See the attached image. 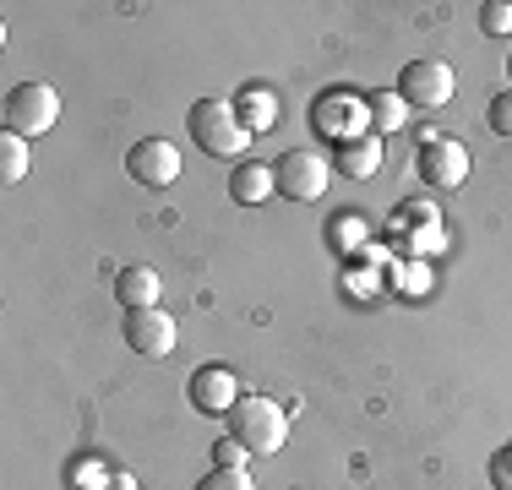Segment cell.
I'll list each match as a JSON object with an SVG mask.
<instances>
[{
    "label": "cell",
    "instance_id": "cell-11",
    "mask_svg": "<svg viewBox=\"0 0 512 490\" xmlns=\"http://www.w3.org/2000/svg\"><path fill=\"white\" fill-rule=\"evenodd\" d=\"M158 294H164V284L153 267H120L115 273V300L126 311H148V305H158Z\"/></svg>",
    "mask_w": 512,
    "mask_h": 490
},
{
    "label": "cell",
    "instance_id": "cell-13",
    "mask_svg": "<svg viewBox=\"0 0 512 490\" xmlns=\"http://www.w3.org/2000/svg\"><path fill=\"white\" fill-rule=\"evenodd\" d=\"M278 186H273V164H256V158H246V164L229 175V196H235L240 207H256V202H267Z\"/></svg>",
    "mask_w": 512,
    "mask_h": 490
},
{
    "label": "cell",
    "instance_id": "cell-1",
    "mask_svg": "<svg viewBox=\"0 0 512 490\" xmlns=\"http://www.w3.org/2000/svg\"><path fill=\"white\" fill-rule=\"evenodd\" d=\"M224 420H229V436H235L246 452H262V458H273V452L289 441V409L278 398H267V392L240 398Z\"/></svg>",
    "mask_w": 512,
    "mask_h": 490
},
{
    "label": "cell",
    "instance_id": "cell-12",
    "mask_svg": "<svg viewBox=\"0 0 512 490\" xmlns=\"http://www.w3.org/2000/svg\"><path fill=\"white\" fill-rule=\"evenodd\" d=\"M382 153H387V142L365 131V137H355V142H344V147H338V175H349V180L376 175V169H382Z\"/></svg>",
    "mask_w": 512,
    "mask_h": 490
},
{
    "label": "cell",
    "instance_id": "cell-17",
    "mask_svg": "<svg viewBox=\"0 0 512 490\" xmlns=\"http://www.w3.org/2000/svg\"><path fill=\"white\" fill-rule=\"evenodd\" d=\"M480 28L491 33V39H507V33H512V0H485V6H480Z\"/></svg>",
    "mask_w": 512,
    "mask_h": 490
},
{
    "label": "cell",
    "instance_id": "cell-20",
    "mask_svg": "<svg viewBox=\"0 0 512 490\" xmlns=\"http://www.w3.org/2000/svg\"><path fill=\"white\" fill-rule=\"evenodd\" d=\"M485 474H491V490H512V441L507 447L491 452V463H485Z\"/></svg>",
    "mask_w": 512,
    "mask_h": 490
},
{
    "label": "cell",
    "instance_id": "cell-6",
    "mask_svg": "<svg viewBox=\"0 0 512 490\" xmlns=\"http://www.w3.org/2000/svg\"><path fill=\"white\" fill-rule=\"evenodd\" d=\"M453 88H458V77H453V66L447 60H436V55H420V60H409L404 71H398V98H404L409 109H442V104H453Z\"/></svg>",
    "mask_w": 512,
    "mask_h": 490
},
{
    "label": "cell",
    "instance_id": "cell-18",
    "mask_svg": "<svg viewBox=\"0 0 512 490\" xmlns=\"http://www.w3.org/2000/svg\"><path fill=\"white\" fill-rule=\"evenodd\" d=\"M197 490H256V480L246 469H207L197 480Z\"/></svg>",
    "mask_w": 512,
    "mask_h": 490
},
{
    "label": "cell",
    "instance_id": "cell-23",
    "mask_svg": "<svg viewBox=\"0 0 512 490\" xmlns=\"http://www.w3.org/2000/svg\"><path fill=\"white\" fill-rule=\"evenodd\" d=\"M507 82H512V55H507Z\"/></svg>",
    "mask_w": 512,
    "mask_h": 490
},
{
    "label": "cell",
    "instance_id": "cell-9",
    "mask_svg": "<svg viewBox=\"0 0 512 490\" xmlns=\"http://www.w3.org/2000/svg\"><path fill=\"white\" fill-rule=\"evenodd\" d=\"M311 126H316V137H327V142H355L365 137V98H349V93H322L316 98V109H311Z\"/></svg>",
    "mask_w": 512,
    "mask_h": 490
},
{
    "label": "cell",
    "instance_id": "cell-16",
    "mask_svg": "<svg viewBox=\"0 0 512 490\" xmlns=\"http://www.w3.org/2000/svg\"><path fill=\"white\" fill-rule=\"evenodd\" d=\"M28 164H33V158H28V142L6 131V137H0V186H22Z\"/></svg>",
    "mask_w": 512,
    "mask_h": 490
},
{
    "label": "cell",
    "instance_id": "cell-8",
    "mask_svg": "<svg viewBox=\"0 0 512 490\" xmlns=\"http://www.w3.org/2000/svg\"><path fill=\"white\" fill-rule=\"evenodd\" d=\"M126 175L137 180V186H148V191L175 186V180H180V153H175V142H169V137H142V142H131Z\"/></svg>",
    "mask_w": 512,
    "mask_h": 490
},
{
    "label": "cell",
    "instance_id": "cell-15",
    "mask_svg": "<svg viewBox=\"0 0 512 490\" xmlns=\"http://www.w3.org/2000/svg\"><path fill=\"white\" fill-rule=\"evenodd\" d=\"M235 98H240L235 115H240V126H246V131H267L278 120V104H273V93H267V88H240Z\"/></svg>",
    "mask_w": 512,
    "mask_h": 490
},
{
    "label": "cell",
    "instance_id": "cell-21",
    "mask_svg": "<svg viewBox=\"0 0 512 490\" xmlns=\"http://www.w3.org/2000/svg\"><path fill=\"white\" fill-rule=\"evenodd\" d=\"M246 458L251 452L240 447L235 436H224V441H213V469H246Z\"/></svg>",
    "mask_w": 512,
    "mask_h": 490
},
{
    "label": "cell",
    "instance_id": "cell-5",
    "mask_svg": "<svg viewBox=\"0 0 512 490\" xmlns=\"http://www.w3.org/2000/svg\"><path fill=\"white\" fill-rule=\"evenodd\" d=\"M273 186H278V196H289V202H316V196L333 186V164H327V153H316V147H289L273 164Z\"/></svg>",
    "mask_w": 512,
    "mask_h": 490
},
{
    "label": "cell",
    "instance_id": "cell-14",
    "mask_svg": "<svg viewBox=\"0 0 512 490\" xmlns=\"http://www.w3.org/2000/svg\"><path fill=\"white\" fill-rule=\"evenodd\" d=\"M409 115V104L398 93H371L365 98V126H371V137H387V131H398Z\"/></svg>",
    "mask_w": 512,
    "mask_h": 490
},
{
    "label": "cell",
    "instance_id": "cell-19",
    "mask_svg": "<svg viewBox=\"0 0 512 490\" xmlns=\"http://www.w3.org/2000/svg\"><path fill=\"white\" fill-rule=\"evenodd\" d=\"M485 126H491L502 142H512V88H507V93H496L491 104H485Z\"/></svg>",
    "mask_w": 512,
    "mask_h": 490
},
{
    "label": "cell",
    "instance_id": "cell-3",
    "mask_svg": "<svg viewBox=\"0 0 512 490\" xmlns=\"http://www.w3.org/2000/svg\"><path fill=\"white\" fill-rule=\"evenodd\" d=\"M0 120H6L11 137L33 142L60 120V93L50 88V82H17V88L0 98Z\"/></svg>",
    "mask_w": 512,
    "mask_h": 490
},
{
    "label": "cell",
    "instance_id": "cell-22",
    "mask_svg": "<svg viewBox=\"0 0 512 490\" xmlns=\"http://www.w3.org/2000/svg\"><path fill=\"white\" fill-rule=\"evenodd\" d=\"M93 490H137V480H131V474H109V480H99Z\"/></svg>",
    "mask_w": 512,
    "mask_h": 490
},
{
    "label": "cell",
    "instance_id": "cell-10",
    "mask_svg": "<svg viewBox=\"0 0 512 490\" xmlns=\"http://www.w3.org/2000/svg\"><path fill=\"white\" fill-rule=\"evenodd\" d=\"M186 398L197 414H229L240 403V382L235 371H224V365H197L186 382Z\"/></svg>",
    "mask_w": 512,
    "mask_h": 490
},
{
    "label": "cell",
    "instance_id": "cell-7",
    "mask_svg": "<svg viewBox=\"0 0 512 490\" xmlns=\"http://www.w3.org/2000/svg\"><path fill=\"white\" fill-rule=\"evenodd\" d=\"M120 333H126V349L137 354V360H169L180 327L164 305H148V311H126V327H120Z\"/></svg>",
    "mask_w": 512,
    "mask_h": 490
},
{
    "label": "cell",
    "instance_id": "cell-4",
    "mask_svg": "<svg viewBox=\"0 0 512 490\" xmlns=\"http://www.w3.org/2000/svg\"><path fill=\"white\" fill-rule=\"evenodd\" d=\"M414 169L431 191H458L469 180V147L447 131H425L420 147H414Z\"/></svg>",
    "mask_w": 512,
    "mask_h": 490
},
{
    "label": "cell",
    "instance_id": "cell-2",
    "mask_svg": "<svg viewBox=\"0 0 512 490\" xmlns=\"http://www.w3.org/2000/svg\"><path fill=\"white\" fill-rule=\"evenodd\" d=\"M186 131L207 158H240L251 147V131L240 126V115H235L229 98H197L191 115H186Z\"/></svg>",
    "mask_w": 512,
    "mask_h": 490
}]
</instances>
